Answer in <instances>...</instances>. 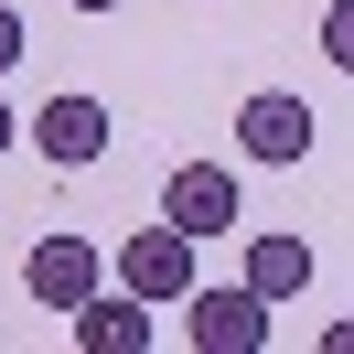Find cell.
Returning <instances> with one entry per match:
<instances>
[{
  "label": "cell",
  "mask_w": 354,
  "mask_h": 354,
  "mask_svg": "<svg viewBox=\"0 0 354 354\" xmlns=\"http://www.w3.org/2000/svg\"><path fill=\"white\" fill-rule=\"evenodd\" d=\"M65 322L86 354H151V301H129V290H86Z\"/></svg>",
  "instance_id": "6"
},
{
  "label": "cell",
  "mask_w": 354,
  "mask_h": 354,
  "mask_svg": "<svg viewBox=\"0 0 354 354\" xmlns=\"http://www.w3.org/2000/svg\"><path fill=\"white\" fill-rule=\"evenodd\" d=\"M247 290L258 301H301L311 290V247L301 236H247Z\"/></svg>",
  "instance_id": "8"
},
{
  "label": "cell",
  "mask_w": 354,
  "mask_h": 354,
  "mask_svg": "<svg viewBox=\"0 0 354 354\" xmlns=\"http://www.w3.org/2000/svg\"><path fill=\"white\" fill-rule=\"evenodd\" d=\"M22 65V11H11V0H0V75Z\"/></svg>",
  "instance_id": "10"
},
{
  "label": "cell",
  "mask_w": 354,
  "mask_h": 354,
  "mask_svg": "<svg viewBox=\"0 0 354 354\" xmlns=\"http://www.w3.org/2000/svg\"><path fill=\"white\" fill-rule=\"evenodd\" d=\"M118 290H129V301H183V290H194V236H183V225H140L129 247H118Z\"/></svg>",
  "instance_id": "4"
},
{
  "label": "cell",
  "mask_w": 354,
  "mask_h": 354,
  "mask_svg": "<svg viewBox=\"0 0 354 354\" xmlns=\"http://www.w3.org/2000/svg\"><path fill=\"white\" fill-rule=\"evenodd\" d=\"M322 54H333V65H354V11H344V0L322 11Z\"/></svg>",
  "instance_id": "9"
},
{
  "label": "cell",
  "mask_w": 354,
  "mask_h": 354,
  "mask_svg": "<svg viewBox=\"0 0 354 354\" xmlns=\"http://www.w3.org/2000/svg\"><path fill=\"white\" fill-rule=\"evenodd\" d=\"M236 151H247V161H268V172L311 161V97H290V86H258V97L236 108Z\"/></svg>",
  "instance_id": "2"
},
{
  "label": "cell",
  "mask_w": 354,
  "mask_h": 354,
  "mask_svg": "<svg viewBox=\"0 0 354 354\" xmlns=\"http://www.w3.org/2000/svg\"><path fill=\"white\" fill-rule=\"evenodd\" d=\"M11 140H22V129H11V108H0V151H11Z\"/></svg>",
  "instance_id": "11"
},
{
  "label": "cell",
  "mask_w": 354,
  "mask_h": 354,
  "mask_svg": "<svg viewBox=\"0 0 354 354\" xmlns=\"http://www.w3.org/2000/svg\"><path fill=\"white\" fill-rule=\"evenodd\" d=\"M22 290H32L44 311H75V301L97 290V247H86V236H44V247L22 258Z\"/></svg>",
  "instance_id": "7"
},
{
  "label": "cell",
  "mask_w": 354,
  "mask_h": 354,
  "mask_svg": "<svg viewBox=\"0 0 354 354\" xmlns=\"http://www.w3.org/2000/svg\"><path fill=\"white\" fill-rule=\"evenodd\" d=\"M183 311H194L183 333H194L204 354H258L268 344V301L258 290H183Z\"/></svg>",
  "instance_id": "5"
},
{
  "label": "cell",
  "mask_w": 354,
  "mask_h": 354,
  "mask_svg": "<svg viewBox=\"0 0 354 354\" xmlns=\"http://www.w3.org/2000/svg\"><path fill=\"white\" fill-rule=\"evenodd\" d=\"M247 215V194H236V172H225V161H183L172 183H161V225H183V236H225V225Z\"/></svg>",
  "instance_id": "1"
},
{
  "label": "cell",
  "mask_w": 354,
  "mask_h": 354,
  "mask_svg": "<svg viewBox=\"0 0 354 354\" xmlns=\"http://www.w3.org/2000/svg\"><path fill=\"white\" fill-rule=\"evenodd\" d=\"M32 151H44L54 172H86V161L108 151V97H86V86L44 97V108H32Z\"/></svg>",
  "instance_id": "3"
},
{
  "label": "cell",
  "mask_w": 354,
  "mask_h": 354,
  "mask_svg": "<svg viewBox=\"0 0 354 354\" xmlns=\"http://www.w3.org/2000/svg\"><path fill=\"white\" fill-rule=\"evenodd\" d=\"M75 11H118V0H75Z\"/></svg>",
  "instance_id": "12"
}]
</instances>
